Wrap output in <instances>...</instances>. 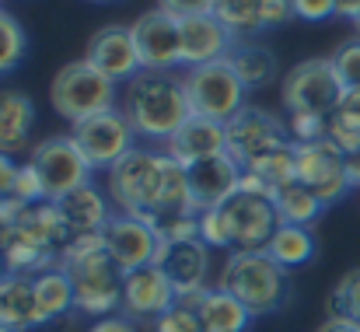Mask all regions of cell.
<instances>
[{"instance_id":"obj_1","label":"cell","mask_w":360,"mask_h":332,"mask_svg":"<svg viewBox=\"0 0 360 332\" xmlns=\"http://www.w3.org/2000/svg\"><path fill=\"white\" fill-rule=\"evenodd\" d=\"M120 112L129 119L136 136L168 140L193 115V106L182 77H175L172 70H140L122 88Z\"/></svg>"},{"instance_id":"obj_2","label":"cell","mask_w":360,"mask_h":332,"mask_svg":"<svg viewBox=\"0 0 360 332\" xmlns=\"http://www.w3.org/2000/svg\"><path fill=\"white\" fill-rule=\"evenodd\" d=\"M168 172H172V158L165 151L133 147L126 158H120L105 172V193L120 214L154 224V217L161 214V203H165Z\"/></svg>"},{"instance_id":"obj_3","label":"cell","mask_w":360,"mask_h":332,"mask_svg":"<svg viewBox=\"0 0 360 332\" xmlns=\"http://www.w3.org/2000/svg\"><path fill=\"white\" fill-rule=\"evenodd\" d=\"M217 287L238 298L252 312V319H259V315H273L283 308L290 280H287V269L262 248V252H231L224 259Z\"/></svg>"},{"instance_id":"obj_4","label":"cell","mask_w":360,"mask_h":332,"mask_svg":"<svg viewBox=\"0 0 360 332\" xmlns=\"http://www.w3.org/2000/svg\"><path fill=\"white\" fill-rule=\"evenodd\" d=\"M49 102L56 115H63L67 122H84L91 115H102L109 109H120V91H116V81H109L105 74H98L88 60H74L67 63L53 84H49Z\"/></svg>"},{"instance_id":"obj_5","label":"cell","mask_w":360,"mask_h":332,"mask_svg":"<svg viewBox=\"0 0 360 332\" xmlns=\"http://www.w3.org/2000/svg\"><path fill=\"white\" fill-rule=\"evenodd\" d=\"M280 98L290 115H319V119H329L340 98H343V84L333 70V60L329 56H311V60H301L294 63L287 74H283V88H280Z\"/></svg>"},{"instance_id":"obj_6","label":"cell","mask_w":360,"mask_h":332,"mask_svg":"<svg viewBox=\"0 0 360 332\" xmlns=\"http://www.w3.org/2000/svg\"><path fill=\"white\" fill-rule=\"evenodd\" d=\"M182 81H186V95H189L193 115L231 122L245 109L248 88L241 84V77L235 74V67H231L228 56L224 60H214V63H203V67H193Z\"/></svg>"},{"instance_id":"obj_7","label":"cell","mask_w":360,"mask_h":332,"mask_svg":"<svg viewBox=\"0 0 360 332\" xmlns=\"http://www.w3.org/2000/svg\"><path fill=\"white\" fill-rule=\"evenodd\" d=\"M60 269H67L74 280V312L88 319H109L122 312V269L105 248Z\"/></svg>"},{"instance_id":"obj_8","label":"cell","mask_w":360,"mask_h":332,"mask_svg":"<svg viewBox=\"0 0 360 332\" xmlns=\"http://www.w3.org/2000/svg\"><path fill=\"white\" fill-rule=\"evenodd\" d=\"M294 151H297V182L308 186L322 200V207H333L350 193L347 154L329 136L311 143H294Z\"/></svg>"},{"instance_id":"obj_9","label":"cell","mask_w":360,"mask_h":332,"mask_svg":"<svg viewBox=\"0 0 360 332\" xmlns=\"http://www.w3.org/2000/svg\"><path fill=\"white\" fill-rule=\"evenodd\" d=\"M70 136H74V143H77V151H81V158L88 161L91 172H98V168L109 172L120 158H126L133 151L136 133H133L129 119L120 109H109L102 115H91V119L77 122L70 129Z\"/></svg>"},{"instance_id":"obj_10","label":"cell","mask_w":360,"mask_h":332,"mask_svg":"<svg viewBox=\"0 0 360 332\" xmlns=\"http://www.w3.org/2000/svg\"><path fill=\"white\" fill-rule=\"evenodd\" d=\"M28 161L35 165V172H39V179L46 186V200L49 203L63 200L67 193H74L77 186H84L88 175H91V168L81 158L74 136H46L42 143H35V151H32Z\"/></svg>"},{"instance_id":"obj_11","label":"cell","mask_w":360,"mask_h":332,"mask_svg":"<svg viewBox=\"0 0 360 332\" xmlns=\"http://www.w3.org/2000/svg\"><path fill=\"white\" fill-rule=\"evenodd\" d=\"M224 133H228V158H235L241 168L252 165L255 158L290 143L287 122L273 112L255 109V106H245L231 122H224Z\"/></svg>"},{"instance_id":"obj_12","label":"cell","mask_w":360,"mask_h":332,"mask_svg":"<svg viewBox=\"0 0 360 332\" xmlns=\"http://www.w3.org/2000/svg\"><path fill=\"white\" fill-rule=\"evenodd\" d=\"M221 217H224V227H228L231 252H262L269 245V238L276 234V227H280L273 200L248 196V193H235L221 207Z\"/></svg>"},{"instance_id":"obj_13","label":"cell","mask_w":360,"mask_h":332,"mask_svg":"<svg viewBox=\"0 0 360 332\" xmlns=\"http://www.w3.org/2000/svg\"><path fill=\"white\" fill-rule=\"evenodd\" d=\"M133 42H136V56L143 70H175L182 63V32H179V18L154 7L143 11L133 25Z\"/></svg>"},{"instance_id":"obj_14","label":"cell","mask_w":360,"mask_h":332,"mask_svg":"<svg viewBox=\"0 0 360 332\" xmlns=\"http://www.w3.org/2000/svg\"><path fill=\"white\" fill-rule=\"evenodd\" d=\"M175 305H179V290L165 276L161 266H143V269L122 273V315L126 319L158 322Z\"/></svg>"},{"instance_id":"obj_15","label":"cell","mask_w":360,"mask_h":332,"mask_svg":"<svg viewBox=\"0 0 360 332\" xmlns=\"http://www.w3.org/2000/svg\"><path fill=\"white\" fill-rule=\"evenodd\" d=\"M186 179H189V196H193V214H207V210H217L224 207L241 186V165L235 158L224 154H214V158H203L196 165L186 168Z\"/></svg>"},{"instance_id":"obj_16","label":"cell","mask_w":360,"mask_h":332,"mask_svg":"<svg viewBox=\"0 0 360 332\" xmlns=\"http://www.w3.org/2000/svg\"><path fill=\"white\" fill-rule=\"evenodd\" d=\"M105 252L109 259L120 266L122 273H133V269H143V266H154L158 259V234L154 227L136 217H126V214H112V221L105 224Z\"/></svg>"},{"instance_id":"obj_17","label":"cell","mask_w":360,"mask_h":332,"mask_svg":"<svg viewBox=\"0 0 360 332\" xmlns=\"http://www.w3.org/2000/svg\"><path fill=\"white\" fill-rule=\"evenodd\" d=\"M84 60L105 74L109 81H133L143 67H140V56H136V42H133V32L122 28V25H105L91 35L88 42V53Z\"/></svg>"},{"instance_id":"obj_18","label":"cell","mask_w":360,"mask_h":332,"mask_svg":"<svg viewBox=\"0 0 360 332\" xmlns=\"http://www.w3.org/2000/svg\"><path fill=\"white\" fill-rule=\"evenodd\" d=\"M214 18L235 35V39H252L262 28L283 25L294 18L290 0H217Z\"/></svg>"},{"instance_id":"obj_19","label":"cell","mask_w":360,"mask_h":332,"mask_svg":"<svg viewBox=\"0 0 360 332\" xmlns=\"http://www.w3.org/2000/svg\"><path fill=\"white\" fill-rule=\"evenodd\" d=\"M179 32H182V67H203L214 60H224L231 53V46L238 42L214 14H193V18H179Z\"/></svg>"},{"instance_id":"obj_20","label":"cell","mask_w":360,"mask_h":332,"mask_svg":"<svg viewBox=\"0 0 360 332\" xmlns=\"http://www.w3.org/2000/svg\"><path fill=\"white\" fill-rule=\"evenodd\" d=\"M228 151V133H224V122L217 119H207V115H189L168 140H165V154L175 158L182 168L203 161V158H214V154H224Z\"/></svg>"},{"instance_id":"obj_21","label":"cell","mask_w":360,"mask_h":332,"mask_svg":"<svg viewBox=\"0 0 360 332\" xmlns=\"http://www.w3.org/2000/svg\"><path fill=\"white\" fill-rule=\"evenodd\" d=\"M154 266L165 269V276L175 283L179 298L207 290L210 276V248L203 241H182V245H161Z\"/></svg>"},{"instance_id":"obj_22","label":"cell","mask_w":360,"mask_h":332,"mask_svg":"<svg viewBox=\"0 0 360 332\" xmlns=\"http://www.w3.org/2000/svg\"><path fill=\"white\" fill-rule=\"evenodd\" d=\"M179 305H186L200 315L203 332H248V322H252V312L221 287H207L200 294L179 298Z\"/></svg>"},{"instance_id":"obj_23","label":"cell","mask_w":360,"mask_h":332,"mask_svg":"<svg viewBox=\"0 0 360 332\" xmlns=\"http://www.w3.org/2000/svg\"><path fill=\"white\" fill-rule=\"evenodd\" d=\"M63 221L70 227V234H91V231H105V224L112 221V200L109 193H102L98 186L84 182L74 193H67L63 200H56Z\"/></svg>"},{"instance_id":"obj_24","label":"cell","mask_w":360,"mask_h":332,"mask_svg":"<svg viewBox=\"0 0 360 332\" xmlns=\"http://www.w3.org/2000/svg\"><path fill=\"white\" fill-rule=\"evenodd\" d=\"M0 252H4V266L7 273L14 276H28L35 280L39 273L53 269L60 262V252L35 241L32 234H25L21 227H11V231H0Z\"/></svg>"},{"instance_id":"obj_25","label":"cell","mask_w":360,"mask_h":332,"mask_svg":"<svg viewBox=\"0 0 360 332\" xmlns=\"http://www.w3.org/2000/svg\"><path fill=\"white\" fill-rule=\"evenodd\" d=\"M35 102L25 91H0V154L14 158L32 147Z\"/></svg>"},{"instance_id":"obj_26","label":"cell","mask_w":360,"mask_h":332,"mask_svg":"<svg viewBox=\"0 0 360 332\" xmlns=\"http://www.w3.org/2000/svg\"><path fill=\"white\" fill-rule=\"evenodd\" d=\"M0 326L11 332H28L46 326L39 301H35V287L28 276H14L7 273L0 280Z\"/></svg>"},{"instance_id":"obj_27","label":"cell","mask_w":360,"mask_h":332,"mask_svg":"<svg viewBox=\"0 0 360 332\" xmlns=\"http://www.w3.org/2000/svg\"><path fill=\"white\" fill-rule=\"evenodd\" d=\"M228 60H231L235 74L241 77V84H245L248 91L269 88V84L276 81V74H280V63H276L273 49H266V46H259V42H252V39H238V42L231 46Z\"/></svg>"},{"instance_id":"obj_28","label":"cell","mask_w":360,"mask_h":332,"mask_svg":"<svg viewBox=\"0 0 360 332\" xmlns=\"http://www.w3.org/2000/svg\"><path fill=\"white\" fill-rule=\"evenodd\" d=\"M32 287H35V301H39V312H42L46 322L74 312V280H70L67 269L53 266V269L39 273L32 280Z\"/></svg>"},{"instance_id":"obj_29","label":"cell","mask_w":360,"mask_h":332,"mask_svg":"<svg viewBox=\"0 0 360 332\" xmlns=\"http://www.w3.org/2000/svg\"><path fill=\"white\" fill-rule=\"evenodd\" d=\"M241 172L262 179V182L269 186V193L276 196L283 186L297 182V151H294V140L283 143V147H276V151H269V154H262V158H255V161L245 165Z\"/></svg>"},{"instance_id":"obj_30","label":"cell","mask_w":360,"mask_h":332,"mask_svg":"<svg viewBox=\"0 0 360 332\" xmlns=\"http://www.w3.org/2000/svg\"><path fill=\"white\" fill-rule=\"evenodd\" d=\"M273 207H276V217L280 224H294V227H308V224H315L322 217V200L308 189V186H301V182H290V186H283L276 196H273Z\"/></svg>"},{"instance_id":"obj_31","label":"cell","mask_w":360,"mask_h":332,"mask_svg":"<svg viewBox=\"0 0 360 332\" xmlns=\"http://www.w3.org/2000/svg\"><path fill=\"white\" fill-rule=\"evenodd\" d=\"M266 252H269L283 269H294V266L311 262V255H315V238H311V231H308V227L280 224V227H276V234L269 238Z\"/></svg>"},{"instance_id":"obj_32","label":"cell","mask_w":360,"mask_h":332,"mask_svg":"<svg viewBox=\"0 0 360 332\" xmlns=\"http://www.w3.org/2000/svg\"><path fill=\"white\" fill-rule=\"evenodd\" d=\"M28 53V35L11 11H0V74H11Z\"/></svg>"},{"instance_id":"obj_33","label":"cell","mask_w":360,"mask_h":332,"mask_svg":"<svg viewBox=\"0 0 360 332\" xmlns=\"http://www.w3.org/2000/svg\"><path fill=\"white\" fill-rule=\"evenodd\" d=\"M329 315L360 326V269H350L340 276V283L329 294Z\"/></svg>"},{"instance_id":"obj_34","label":"cell","mask_w":360,"mask_h":332,"mask_svg":"<svg viewBox=\"0 0 360 332\" xmlns=\"http://www.w3.org/2000/svg\"><path fill=\"white\" fill-rule=\"evenodd\" d=\"M161 245H182L200 241V214H165L150 224Z\"/></svg>"},{"instance_id":"obj_35","label":"cell","mask_w":360,"mask_h":332,"mask_svg":"<svg viewBox=\"0 0 360 332\" xmlns=\"http://www.w3.org/2000/svg\"><path fill=\"white\" fill-rule=\"evenodd\" d=\"M329 60H333V70H336L343 88H360V39L336 46V53Z\"/></svg>"},{"instance_id":"obj_36","label":"cell","mask_w":360,"mask_h":332,"mask_svg":"<svg viewBox=\"0 0 360 332\" xmlns=\"http://www.w3.org/2000/svg\"><path fill=\"white\" fill-rule=\"evenodd\" d=\"M14 196L21 200V203H42L46 200V186H42V179H39V172H35V165L32 161H25V165H18V179H14Z\"/></svg>"},{"instance_id":"obj_37","label":"cell","mask_w":360,"mask_h":332,"mask_svg":"<svg viewBox=\"0 0 360 332\" xmlns=\"http://www.w3.org/2000/svg\"><path fill=\"white\" fill-rule=\"evenodd\" d=\"M154 332H203L200 326V315L186 305H175L172 312H165L158 322H154Z\"/></svg>"},{"instance_id":"obj_38","label":"cell","mask_w":360,"mask_h":332,"mask_svg":"<svg viewBox=\"0 0 360 332\" xmlns=\"http://www.w3.org/2000/svg\"><path fill=\"white\" fill-rule=\"evenodd\" d=\"M287 129H290V140H294V143H311V140H326L329 119H319V115H290V119H287Z\"/></svg>"},{"instance_id":"obj_39","label":"cell","mask_w":360,"mask_h":332,"mask_svg":"<svg viewBox=\"0 0 360 332\" xmlns=\"http://www.w3.org/2000/svg\"><path fill=\"white\" fill-rule=\"evenodd\" d=\"M200 241H203L207 248H231L228 227H224V217H221V207L200 214Z\"/></svg>"},{"instance_id":"obj_40","label":"cell","mask_w":360,"mask_h":332,"mask_svg":"<svg viewBox=\"0 0 360 332\" xmlns=\"http://www.w3.org/2000/svg\"><path fill=\"white\" fill-rule=\"evenodd\" d=\"M294 4V18L301 21H326L336 14V0H290Z\"/></svg>"},{"instance_id":"obj_41","label":"cell","mask_w":360,"mask_h":332,"mask_svg":"<svg viewBox=\"0 0 360 332\" xmlns=\"http://www.w3.org/2000/svg\"><path fill=\"white\" fill-rule=\"evenodd\" d=\"M217 0H158L161 11L175 14V18H193V14H214Z\"/></svg>"},{"instance_id":"obj_42","label":"cell","mask_w":360,"mask_h":332,"mask_svg":"<svg viewBox=\"0 0 360 332\" xmlns=\"http://www.w3.org/2000/svg\"><path fill=\"white\" fill-rule=\"evenodd\" d=\"M333 115L350 122V126H360V88H343V98H340Z\"/></svg>"},{"instance_id":"obj_43","label":"cell","mask_w":360,"mask_h":332,"mask_svg":"<svg viewBox=\"0 0 360 332\" xmlns=\"http://www.w3.org/2000/svg\"><path fill=\"white\" fill-rule=\"evenodd\" d=\"M25 210H28V203H21L18 196H7V200H0V231H11V227H18L21 217H25Z\"/></svg>"},{"instance_id":"obj_44","label":"cell","mask_w":360,"mask_h":332,"mask_svg":"<svg viewBox=\"0 0 360 332\" xmlns=\"http://www.w3.org/2000/svg\"><path fill=\"white\" fill-rule=\"evenodd\" d=\"M88 332H136V322L120 312V315H109V319H95Z\"/></svg>"},{"instance_id":"obj_45","label":"cell","mask_w":360,"mask_h":332,"mask_svg":"<svg viewBox=\"0 0 360 332\" xmlns=\"http://www.w3.org/2000/svg\"><path fill=\"white\" fill-rule=\"evenodd\" d=\"M14 179H18V165H14V158L0 154V200L14 196Z\"/></svg>"},{"instance_id":"obj_46","label":"cell","mask_w":360,"mask_h":332,"mask_svg":"<svg viewBox=\"0 0 360 332\" xmlns=\"http://www.w3.org/2000/svg\"><path fill=\"white\" fill-rule=\"evenodd\" d=\"M315 332H360V326L357 322H347V319H336V315H329L322 326Z\"/></svg>"},{"instance_id":"obj_47","label":"cell","mask_w":360,"mask_h":332,"mask_svg":"<svg viewBox=\"0 0 360 332\" xmlns=\"http://www.w3.org/2000/svg\"><path fill=\"white\" fill-rule=\"evenodd\" d=\"M336 14H340V18L357 21L360 18V0H336Z\"/></svg>"},{"instance_id":"obj_48","label":"cell","mask_w":360,"mask_h":332,"mask_svg":"<svg viewBox=\"0 0 360 332\" xmlns=\"http://www.w3.org/2000/svg\"><path fill=\"white\" fill-rule=\"evenodd\" d=\"M347 175H350V189H360V154L347 158Z\"/></svg>"},{"instance_id":"obj_49","label":"cell","mask_w":360,"mask_h":332,"mask_svg":"<svg viewBox=\"0 0 360 332\" xmlns=\"http://www.w3.org/2000/svg\"><path fill=\"white\" fill-rule=\"evenodd\" d=\"M7 276V266H4V252H0V280Z\"/></svg>"},{"instance_id":"obj_50","label":"cell","mask_w":360,"mask_h":332,"mask_svg":"<svg viewBox=\"0 0 360 332\" xmlns=\"http://www.w3.org/2000/svg\"><path fill=\"white\" fill-rule=\"evenodd\" d=\"M354 25H357V39H360V18H357V21H354Z\"/></svg>"},{"instance_id":"obj_51","label":"cell","mask_w":360,"mask_h":332,"mask_svg":"<svg viewBox=\"0 0 360 332\" xmlns=\"http://www.w3.org/2000/svg\"><path fill=\"white\" fill-rule=\"evenodd\" d=\"M91 4H105V0H91Z\"/></svg>"},{"instance_id":"obj_52","label":"cell","mask_w":360,"mask_h":332,"mask_svg":"<svg viewBox=\"0 0 360 332\" xmlns=\"http://www.w3.org/2000/svg\"><path fill=\"white\" fill-rule=\"evenodd\" d=\"M0 332H11V329H4V326H0Z\"/></svg>"}]
</instances>
